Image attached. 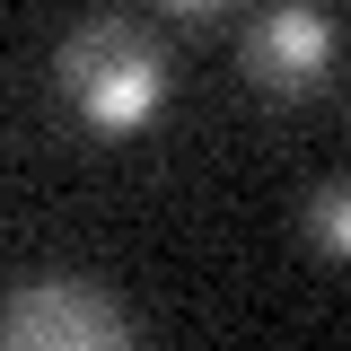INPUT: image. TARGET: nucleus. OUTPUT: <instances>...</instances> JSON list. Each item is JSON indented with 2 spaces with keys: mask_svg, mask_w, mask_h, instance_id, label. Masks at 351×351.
I'll list each match as a JSON object with an SVG mask.
<instances>
[{
  "mask_svg": "<svg viewBox=\"0 0 351 351\" xmlns=\"http://www.w3.org/2000/svg\"><path fill=\"white\" fill-rule=\"evenodd\" d=\"M53 97L88 141H141L176 97V62L141 18H80L53 44Z\"/></svg>",
  "mask_w": 351,
  "mask_h": 351,
  "instance_id": "f257e3e1",
  "label": "nucleus"
},
{
  "mask_svg": "<svg viewBox=\"0 0 351 351\" xmlns=\"http://www.w3.org/2000/svg\"><path fill=\"white\" fill-rule=\"evenodd\" d=\"M0 343L9 351H123L132 316L88 272H18L0 299Z\"/></svg>",
  "mask_w": 351,
  "mask_h": 351,
  "instance_id": "f03ea898",
  "label": "nucleus"
},
{
  "mask_svg": "<svg viewBox=\"0 0 351 351\" xmlns=\"http://www.w3.org/2000/svg\"><path fill=\"white\" fill-rule=\"evenodd\" d=\"M237 71H246L255 97L299 106L316 88H334V71H343V18H334L325 0H263L255 18H246Z\"/></svg>",
  "mask_w": 351,
  "mask_h": 351,
  "instance_id": "7ed1b4c3",
  "label": "nucleus"
},
{
  "mask_svg": "<svg viewBox=\"0 0 351 351\" xmlns=\"http://www.w3.org/2000/svg\"><path fill=\"white\" fill-rule=\"evenodd\" d=\"M299 228H307V246L325 263H343L351 272V176H325L316 193L299 202Z\"/></svg>",
  "mask_w": 351,
  "mask_h": 351,
  "instance_id": "20e7f679",
  "label": "nucleus"
},
{
  "mask_svg": "<svg viewBox=\"0 0 351 351\" xmlns=\"http://www.w3.org/2000/svg\"><path fill=\"white\" fill-rule=\"evenodd\" d=\"M149 9H158V18H176V27H219L237 0H149Z\"/></svg>",
  "mask_w": 351,
  "mask_h": 351,
  "instance_id": "39448f33",
  "label": "nucleus"
}]
</instances>
